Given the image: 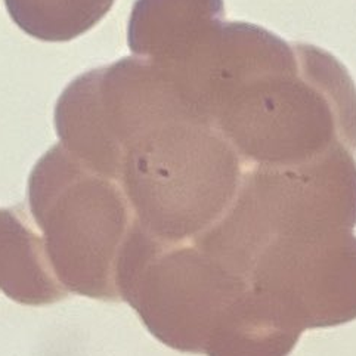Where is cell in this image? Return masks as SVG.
Here are the masks:
<instances>
[{
    "label": "cell",
    "mask_w": 356,
    "mask_h": 356,
    "mask_svg": "<svg viewBox=\"0 0 356 356\" xmlns=\"http://www.w3.org/2000/svg\"><path fill=\"white\" fill-rule=\"evenodd\" d=\"M355 227V154L336 145L300 164L245 168L227 211L191 243L247 281L269 243Z\"/></svg>",
    "instance_id": "obj_3"
},
{
    "label": "cell",
    "mask_w": 356,
    "mask_h": 356,
    "mask_svg": "<svg viewBox=\"0 0 356 356\" xmlns=\"http://www.w3.org/2000/svg\"><path fill=\"white\" fill-rule=\"evenodd\" d=\"M177 76L247 168L300 164L336 145L356 154V88L316 46L223 21Z\"/></svg>",
    "instance_id": "obj_1"
},
{
    "label": "cell",
    "mask_w": 356,
    "mask_h": 356,
    "mask_svg": "<svg viewBox=\"0 0 356 356\" xmlns=\"http://www.w3.org/2000/svg\"><path fill=\"white\" fill-rule=\"evenodd\" d=\"M245 168L229 140L179 90L126 142L118 184L142 228L181 244L227 211Z\"/></svg>",
    "instance_id": "obj_2"
},
{
    "label": "cell",
    "mask_w": 356,
    "mask_h": 356,
    "mask_svg": "<svg viewBox=\"0 0 356 356\" xmlns=\"http://www.w3.org/2000/svg\"><path fill=\"white\" fill-rule=\"evenodd\" d=\"M115 0H5L12 21L43 42H68L108 14Z\"/></svg>",
    "instance_id": "obj_9"
},
{
    "label": "cell",
    "mask_w": 356,
    "mask_h": 356,
    "mask_svg": "<svg viewBox=\"0 0 356 356\" xmlns=\"http://www.w3.org/2000/svg\"><path fill=\"white\" fill-rule=\"evenodd\" d=\"M250 287L300 331L356 319L353 229L302 234L269 243L252 266Z\"/></svg>",
    "instance_id": "obj_6"
},
{
    "label": "cell",
    "mask_w": 356,
    "mask_h": 356,
    "mask_svg": "<svg viewBox=\"0 0 356 356\" xmlns=\"http://www.w3.org/2000/svg\"><path fill=\"white\" fill-rule=\"evenodd\" d=\"M27 197L63 286L85 298L120 300L118 259L136 225L122 185L58 144L35 163Z\"/></svg>",
    "instance_id": "obj_4"
},
{
    "label": "cell",
    "mask_w": 356,
    "mask_h": 356,
    "mask_svg": "<svg viewBox=\"0 0 356 356\" xmlns=\"http://www.w3.org/2000/svg\"><path fill=\"white\" fill-rule=\"evenodd\" d=\"M0 291L29 306L51 305L71 294L22 207L0 209Z\"/></svg>",
    "instance_id": "obj_8"
},
{
    "label": "cell",
    "mask_w": 356,
    "mask_h": 356,
    "mask_svg": "<svg viewBox=\"0 0 356 356\" xmlns=\"http://www.w3.org/2000/svg\"><path fill=\"white\" fill-rule=\"evenodd\" d=\"M223 17V0H136L129 18V47L135 56L175 67Z\"/></svg>",
    "instance_id": "obj_7"
},
{
    "label": "cell",
    "mask_w": 356,
    "mask_h": 356,
    "mask_svg": "<svg viewBox=\"0 0 356 356\" xmlns=\"http://www.w3.org/2000/svg\"><path fill=\"white\" fill-rule=\"evenodd\" d=\"M117 289L163 345L206 355L250 284L195 244L160 241L136 222L118 259Z\"/></svg>",
    "instance_id": "obj_5"
}]
</instances>
